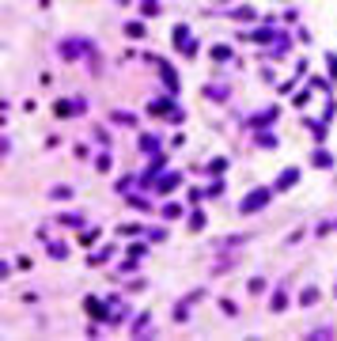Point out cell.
<instances>
[{
  "mask_svg": "<svg viewBox=\"0 0 337 341\" xmlns=\"http://www.w3.org/2000/svg\"><path fill=\"white\" fill-rule=\"evenodd\" d=\"M273 197V186H262V190H254L250 193V197H243V205H239V212H243V216H250V212H258L262 209V205Z\"/></svg>",
  "mask_w": 337,
  "mask_h": 341,
  "instance_id": "6da1fadb",
  "label": "cell"
},
{
  "mask_svg": "<svg viewBox=\"0 0 337 341\" xmlns=\"http://www.w3.org/2000/svg\"><path fill=\"white\" fill-rule=\"evenodd\" d=\"M292 182H296V171H284L281 178H277V190H288V186H292Z\"/></svg>",
  "mask_w": 337,
  "mask_h": 341,
  "instance_id": "7a4b0ae2",
  "label": "cell"
},
{
  "mask_svg": "<svg viewBox=\"0 0 337 341\" xmlns=\"http://www.w3.org/2000/svg\"><path fill=\"white\" fill-rule=\"evenodd\" d=\"M159 12V4H156V0H144V15H156Z\"/></svg>",
  "mask_w": 337,
  "mask_h": 341,
  "instance_id": "3957f363",
  "label": "cell"
},
{
  "mask_svg": "<svg viewBox=\"0 0 337 341\" xmlns=\"http://www.w3.org/2000/svg\"><path fill=\"white\" fill-rule=\"evenodd\" d=\"M330 72L337 76V57H333V53H330Z\"/></svg>",
  "mask_w": 337,
  "mask_h": 341,
  "instance_id": "277c9868",
  "label": "cell"
}]
</instances>
